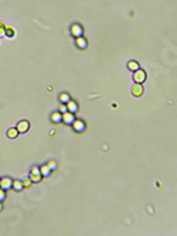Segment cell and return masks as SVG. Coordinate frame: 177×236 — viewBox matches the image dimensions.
<instances>
[{
	"instance_id": "cell-1",
	"label": "cell",
	"mask_w": 177,
	"mask_h": 236,
	"mask_svg": "<svg viewBox=\"0 0 177 236\" xmlns=\"http://www.w3.org/2000/svg\"><path fill=\"white\" fill-rule=\"evenodd\" d=\"M146 72H145L143 70H140V68H139V70H136L135 71V74H133V81L136 83H143L145 81H146Z\"/></svg>"
},
{
	"instance_id": "cell-2",
	"label": "cell",
	"mask_w": 177,
	"mask_h": 236,
	"mask_svg": "<svg viewBox=\"0 0 177 236\" xmlns=\"http://www.w3.org/2000/svg\"><path fill=\"white\" fill-rule=\"evenodd\" d=\"M72 126V129L77 132V133H84L85 132V129H87V126H85V123H84L82 120H80V119H75L74 120V123L71 124Z\"/></svg>"
},
{
	"instance_id": "cell-3",
	"label": "cell",
	"mask_w": 177,
	"mask_h": 236,
	"mask_svg": "<svg viewBox=\"0 0 177 236\" xmlns=\"http://www.w3.org/2000/svg\"><path fill=\"white\" fill-rule=\"evenodd\" d=\"M11 185H13V180H11L10 177H3L0 180V188L2 190L9 191V190H11Z\"/></svg>"
},
{
	"instance_id": "cell-4",
	"label": "cell",
	"mask_w": 177,
	"mask_h": 236,
	"mask_svg": "<svg viewBox=\"0 0 177 236\" xmlns=\"http://www.w3.org/2000/svg\"><path fill=\"white\" fill-rule=\"evenodd\" d=\"M71 36H74L75 38H77V37H82L84 36L82 26H80V24H72V26H71Z\"/></svg>"
},
{
	"instance_id": "cell-5",
	"label": "cell",
	"mask_w": 177,
	"mask_h": 236,
	"mask_svg": "<svg viewBox=\"0 0 177 236\" xmlns=\"http://www.w3.org/2000/svg\"><path fill=\"white\" fill-rule=\"evenodd\" d=\"M17 130H19V133H26L28 132L30 129V123H28V120H20L19 123H17Z\"/></svg>"
},
{
	"instance_id": "cell-6",
	"label": "cell",
	"mask_w": 177,
	"mask_h": 236,
	"mask_svg": "<svg viewBox=\"0 0 177 236\" xmlns=\"http://www.w3.org/2000/svg\"><path fill=\"white\" fill-rule=\"evenodd\" d=\"M74 120H75V115L71 112H65L63 113V122L65 124H68V126H71V124L74 123Z\"/></svg>"
},
{
	"instance_id": "cell-7",
	"label": "cell",
	"mask_w": 177,
	"mask_h": 236,
	"mask_svg": "<svg viewBox=\"0 0 177 236\" xmlns=\"http://www.w3.org/2000/svg\"><path fill=\"white\" fill-rule=\"evenodd\" d=\"M142 93H143V86H142V83H136L135 82V85L132 86V95L136 98L142 96Z\"/></svg>"
},
{
	"instance_id": "cell-8",
	"label": "cell",
	"mask_w": 177,
	"mask_h": 236,
	"mask_svg": "<svg viewBox=\"0 0 177 236\" xmlns=\"http://www.w3.org/2000/svg\"><path fill=\"white\" fill-rule=\"evenodd\" d=\"M65 105H67V109H68V112L74 113V115H75V113L78 112V109H80V107H78V103L75 102V100H72V99H70V100H68L67 103H65Z\"/></svg>"
},
{
	"instance_id": "cell-9",
	"label": "cell",
	"mask_w": 177,
	"mask_h": 236,
	"mask_svg": "<svg viewBox=\"0 0 177 236\" xmlns=\"http://www.w3.org/2000/svg\"><path fill=\"white\" fill-rule=\"evenodd\" d=\"M75 43H77V47L78 48H81V50H85V48L88 47V41L84 38V36L82 37H77V41H75Z\"/></svg>"
},
{
	"instance_id": "cell-10",
	"label": "cell",
	"mask_w": 177,
	"mask_h": 236,
	"mask_svg": "<svg viewBox=\"0 0 177 236\" xmlns=\"http://www.w3.org/2000/svg\"><path fill=\"white\" fill-rule=\"evenodd\" d=\"M11 190L17 191V192H20V191L24 190V187H23V181L20 180H14L13 181V185H11Z\"/></svg>"
},
{
	"instance_id": "cell-11",
	"label": "cell",
	"mask_w": 177,
	"mask_h": 236,
	"mask_svg": "<svg viewBox=\"0 0 177 236\" xmlns=\"http://www.w3.org/2000/svg\"><path fill=\"white\" fill-rule=\"evenodd\" d=\"M51 120H53V123H61V122H63V113L54 112L53 115H51Z\"/></svg>"
},
{
	"instance_id": "cell-12",
	"label": "cell",
	"mask_w": 177,
	"mask_h": 236,
	"mask_svg": "<svg viewBox=\"0 0 177 236\" xmlns=\"http://www.w3.org/2000/svg\"><path fill=\"white\" fill-rule=\"evenodd\" d=\"M40 173H41V177H43V178H45V177H50L51 170H50V167L45 164V166H41L40 167Z\"/></svg>"
},
{
	"instance_id": "cell-13",
	"label": "cell",
	"mask_w": 177,
	"mask_h": 236,
	"mask_svg": "<svg viewBox=\"0 0 177 236\" xmlns=\"http://www.w3.org/2000/svg\"><path fill=\"white\" fill-rule=\"evenodd\" d=\"M19 134L20 133H19V130H17L16 127H11V129L7 130V137H9V139H16Z\"/></svg>"
},
{
	"instance_id": "cell-14",
	"label": "cell",
	"mask_w": 177,
	"mask_h": 236,
	"mask_svg": "<svg viewBox=\"0 0 177 236\" xmlns=\"http://www.w3.org/2000/svg\"><path fill=\"white\" fill-rule=\"evenodd\" d=\"M127 70L135 72L136 70H139V64H137L136 61H129V62H127Z\"/></svg>"
},
{
	"instance_id": "cell-15",
	"label": "cell",
	"mask_w": 177,
	"mask_h": 236,
	"mask_svg": "<svg viewBox=\"0 0 177 236\" xmlns=\"http://www.w3.org/2000/svg\"><path fill=\"white\" fill-rule=\"evenodd\" d=\"M70 99H71V96L68 95V93H61L60 95V102L61 103H67Z\"/></svg>"
},
{
	"instance_id": "cell-16",
	"label": "cell",
	"mask_w": 177,
	"mask_h": 236,
	"mask_svg": "<svg viewBox=\"0 0 177 236\" xmlns=\"http://www.w3.org/2000/svg\"><path fill=\"white\" fill-rule=\"evenodd\" d=\"M4 36H7V37H14V30L11 28V27H6V31H4Z\"/></svg>"
},
{
	"instance_id": "cell-17",
	"label": "cell",
	"mask_w": 177,
	"mask_h": 236,
	"mask_svg": "<svg viewBox=\"0 0 177 236\" xmlns=\"http://www.w3.org/2000/svg\"><path fill=\"white\" fill-rule=\"evenodd\" d=\"M30 180L33 181V183H40V181L43 180V177H41V175H33V174H30Z\"/></svg>"
},
{
	"instance_id": "cell-18",
	"label": "cell",
	"mask_w": 177,
	"mask_h": 236,
	"mask_svg": "<svg viewBox=\"0 0 177 236\" xmlns=\"http://www.w3.org/2000/svg\"><path fill=\"white\" fill-rule=\"evenodd\" d=\"M31 185H33V181H31L30 178H26V180L23 181V187H24V188H31Z\"/></svg>"
},
{
	"instance_id": "cell-19",
	"label": "cell",
	"mask_w": 177,
	"mask_h": 236,
	"mask_svg": "<svg viewBox=\"0 0 177 236\" xmlns=\"http://www.w3.org/2000/svg\"><path fill=\"white\" fill-rule=\"evenodd\" d=\"M48 167H50V170L51 171H54V170H57V163L55 161H48V164H47Z\"/></svg>"
},
{
	"instance_id": "cell-20",
	"label": "cell",
	"mask_w": 177,
	"mask_h": 236,
	"mask_svg": "<svg viewBox=\"0 0 177 236\" xmlns=\"http://www.w3.org/2000/svg\"><path fill=\"white\" fill-rule=\"evenodd\" d=\"M31 174H33V175H41L40 168H38V167H33V168H31Z\"/></svg>"
},
{
	"instance_id": "cell-21",
	"label": "cell",
	"mask_w": 177,
	"mask_h": 236,
	"mask_svg": "<svg viewBox=\"0 0 177 236\" xmlns=\"http://www.w3.org/2000/svg\"><path fill=\"white\" fill-rule=\"evenodd\" d=\"M4 200H6V191L0 188V202H3Z\"/></svg>"
},
{
	"instance_id": "cell-22",
	"label": "cell",
	"mask_w": 177,
	"mask_h": 236,
	"mask_svg": "<svg viewBox=\"0 0 177 236\" xmlns=\"http://www.w3.org/2000/svg\"><path fill=\"white\" fill-rule=\"evenodd\" d=\"M65 112H68L67 105H65V103H63V105L60 106V113H65Z\"/></svg>"
},
{
	"instance_id": "cell-23",
	"label": "cell",
	"mask_w": 177,
	"mask_h": 236,
	"mask_svg": "<svg viewBox=\"0 0 177 236\" xmlns=\"http://www.w3.org/2000/svg\"><path fill=\"white\" fill-rule=\"evenodd\" d=\"M4 31H6V26H0V37L4 36Z\"/></svg>"
},
{
	"instance_id": "cell-24",
	"label": "cell",
	"mask_w": 177,
	"mask_h": 236,
	"mask_svg": "<svg viewBox=\"0 0 177 236\" xmlns=\"http://www.w3.org/2000/svg\"><path fill=\"white\" fill-rule=\"evenodd\" d=\"M3 211V202H0V212Z\"/></svg>"
},
{
	"instance_id": "cell-25",
	"label": "cell",
	"mask_w": 177,
	"mask_h": 236,
	"mask_svg": "<svg viewBox=\"0 0 177 236\" xmlns=\"http://www.w3.org/2000/svg\"><path fill=\"white\" fill-rule=\"evenodd\" d=\"M0 26H4V24H3V21H2V20H0Z\"/></svg>"
}]
</instances>
